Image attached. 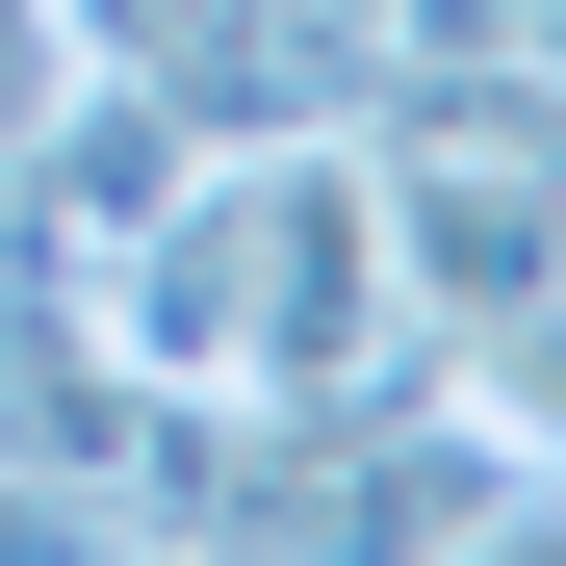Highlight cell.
I'll return each instance as SVG.
<instances>
[{
    "instance_id": "6da1fadb",
    "label": "cell",
    "mask_w": 566,
    "mask_h": 566,
    "mask_svg": "<svg viewBox=\"0 0 566 566\" xmlns=\"http://www.w3.org/2000/svg\"><path fill=\"white\" fill-rule=\"evenodd\" d=\"M0 566H129V490L104 463H0Z\"/></svg>"
}]
</instances>
